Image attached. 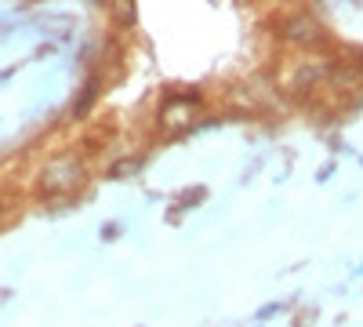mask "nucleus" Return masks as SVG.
Returning a JSON list of instances; mask_svg holds the SVG:
<instances>
[{"label":"nucleus","instance_id":"nucleus-1","mask_svg":"<svg viewBox=\"0 0 363 327\" xmlns=\"http://www.w3.org/2000/svg\"><path fill=\"white\" fill-rule=\"evenodd\" d=\"M77 174H80V164L73 160H55L40 178H44V193H62V189H73L77 186Z\"/></svg>","mask_w":363,"mask_h":327},{"label":"nucleus","instance_id":"nucleus-2","mask_svg":"<svg viewBox=\"0 0 363 327\" xmlns=\"http://www.w3.org/2000/svg\"><path fill=\"white\" fill-rule=\"evenodd\" d=\"M287 33H291L294 40H316V37H320V29H316V22H309V18H301V15H298V18L287 22Z\"/></svg>","mask_w":363,"mask_h":327}]
</instances>
